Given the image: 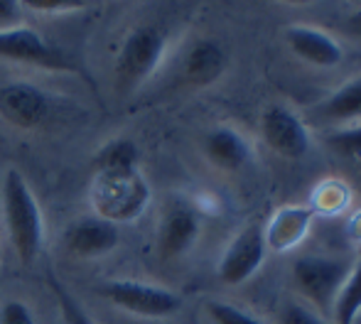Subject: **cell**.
<instances>
[{"label": "cell", "instance_id": "cell-1", "mask_svg": "<svg viewBox=\"0 0 361 324\" xmlns=\"http://www.w3.org/2000/svg\"><path fill=\"white\" fill-rule=\"evenodd\" d=\"M3 214L8 236L23 263H35L42 251L44 221L32 189L18 170H8L3 180Z\"/></svg>", "mask_w": 361, "mask_h": 324}, {"label": "cell", "instance_id": "cell-2", "mask_svg": "<svg viewBox=\"0 0 361 324\" xmlns=\"http://www.w3.org/2000/svg\"><path fill=\"white\" fill-rule=\"evenodd\" d=\"M165 47H167V37L160 27H155V25L135 27L123 39V44L118 49V57H116V67H114L116 91L121 96H128L135 89H140L157 72L162 57H165Z\"/></svg>", "mask_w": 361, "mask_h": 324}, {"label": "cell", "instance_id": "cell-3", "mask_svg": "<svg viewBox=\"0 0 361 324\" xmlns=\"http://www.w3.org/2000/svg\"><path fill=\"white\" fill-rule=\"evenodd\" d=\"M91 204L99 219L118 226L143 214L150 204V185L138 170L123 175H96L91 187Z\"/></svg>", "mask_w": 361, "mask_h": 324}, {"label": "cell", "instance_id": "cell-4", "mask_svg": "<svg viewBox=\"0 0 361 324\" xmlns=\"http://www.w3.org/2000/svg\"><path fill=\"white\" fill-rule=\"evenodd\" d=\"M349 270L352 266L342 258L302 256L293 263V280L312 305L327 310L337 302Z\"/></svg>", "mask_w": 361, "mask_h": 324}, {"label": "cell", "instance_id": "cell-5", "mask_svg": "<svg viewBox=\"0 0 361 324\" xmlns=\"http://www.w3.org/2000/svg\"><path fill=\"white\" fill-rule=\"evenodd\" d=\"M104 295L116 307L138 317H167L182 307V297L167 287L135 280H114L104 285Z\"/></svg>", "mask_w": 361, "mask_h": 324}, {"label": "cell", "instance_id": "cell-6", "mask_svg": "<svg viewBox=\"0 0 361 324\" xmlns=\"http://www.w3.org/2000/svg\"><path fill=\"white\" fill-rule=\"evenodd\" d=\"M266 251L268 246L261 224H251L246 229H241L233 236V241L226 246L221 261H219L216 266L219 280L224 285H243L263 266Z\"/></svg>", "mask_w": 361, "mask_h": 324}, {"label": "cell", "instance_id": "cell-7", "mask_svg": "<svg viewBox=\"0 0 361 324\" xmlns=\"http://www.w3.org/2000/svg\"><path fill=\"white\" fill-rule=\"evenodd\" d=\"M0 57L13 59V62L32 64V67L54 69V72L74 69L72 59L67 54H62L57 47H52L42 35L35 32L27 25L0 32Z\"/></svg>", "mask_w": 361, "mask_h": 324}, {"label": "cell", "instance_id": "cell-8", "mask_svg": "<svg viewBox=\"0 0 361 324\" xmlns=\"http://www.w3.org/2000/svg\"><path fill=\"white\" fill-rule=\"evenodd\" d=\"M261 135L281 158L300 160L310 150V135L302 118L288 106L273 104L261 116Z\"/></svg>", "mask_w": 361, "mask_h": 324}, {"label": "cell", "instance_id": "cell-9", "mask_svg": "<svg viewBox=\"0 0 361 324\" xmlns=\"http://www.w3.org/2000/svg\"><path fill=\"white\" fill-rule=\"evenodd\" d=\"M49 96L27 81H13L0 89V116L15 128H37L49 118Z\"/></svg>", "mask_w": 361, "mask_h": 324}, {"label": "cell", "instance_id": "cell-10", "mask_svg": "<svg viewBox=\"0 0 361 324\" xmlns=\"http://www.w3.org/2000/svg\"><path fill=\"white\" fill-rule=\"evenodd\" d=\"M200 239V216L185 201H172L157 226V253L165 261L185 256Z\"/></svg>", "mask_w": 361, "mask_h": 324}, {"label": "cell", "instance_id": "cell-11", "mask_svg": "<svg viewBox=\"0 0 361 324\" xmlns=\"http://www.w3.org/2000/svg\"><path fill=\"white\" fill-rule=\"evenodd\" d=\"M286 42L290 52L305 64H312L319 69H332L342 62L344 49L332 35L322 32L317 27L307 25H293L286 30Z\"/></svg>", "mask_w": 361, "mask_h": 324}, {"label": "cell", "instance_id": "cell-12", "mask_svg": "<svg viewBox=\"0 0 361 324\" xmlns=\"http://www.w3.org/2000/svg\"><path fill=\"white\" fill-rule=\"evenodd\" d=\"M64 243H67V251L76 258H99L118 246L121 234L118 226L111 221L99 216H84L69 226Z\"/></svg>", "mask_w": 361, "mask_h": 324}, {"label": "cell", "instance_id": "cell-13", "mask_svg": "<svg viewBox=\"0 0 361 324\" xmlns=\"http://www.w3.org/2000/svg\"><path fill=\"white\" fill-rule=\"evenodd\" d=\"M226 52L216 39H197L182 59L180 77L190 86H209L226 72Z\"/></svg>", "mask_w": 361, "mask_h": 324}, {"label": "cell", "instance_id": "cell-14", "mask_svg": "<svg viewBox=\"0 0 361 324\" xmlns=\"http://www.w3.org/2000/svg\"><path fill=\"white\" fill-rule=\"evenodd\" d=\"M312 219H314L312 206H300V204L283 206L281 211L273 214V219L268 221L266 229H263L266 246L278 253L295 248L307 236L310 226H312Z\"/></svg>", "mask_w": 361, "mask_h": 324}, {"label": "cell", "instance_id": "cell-15", "mask_svg": "<svg viewBox=\"0 0 361 324\" xmlns=\"http://www.w3.org/2000/svg\"><path fill=\"white\" fill-rule=\"evenodd\" d=\"M204 155L219 170L236 172L241 167H246V162L251 160V148H248L246 138L241 133L221 125V128H214L212 133H207Z\"/></svg>", "mask_w": 361, "mask_h": 324}, {"label": "cell", "instance_id": "cell-16", "mask_svg": "<svg viewBox=\"0 0 361 324\" xmlns=\"http://www.w3.org/2000/svg\"><path fill=\"white\" fill-rule=\"evenodd\" d=\"M317 116L322 120H334V123L359 120L361 118V79H352L339 86L337 91H332V94L319 104Z\"/></svg>", "mask_w": 361, "mask_h": 324}, {"label": "cell", "instance_id": "cell-17", "mask_svg": "<svg viewBox=\"0 0 361 324\" xmlns=\"http://www.w3.org/2000/svg\"><path fill=\"white\" fill-rule=\"evenodd\" d=\"M140 150L133 140L128 138H116L106 143L94 158L96 175H123V172L138 170Z\"/></svg>", "mask_w": 361, "mask_h": 324}, {"label": "cell", "instance_id": "cell-18", "mask_svg": "<svg viewBox=\"0 0 361 324\" xmlns=\"http://www.w3.org/2000/svg\"><path fill=\"white\" fill-rule=\"evenodd\" d=\"M332 310L337 324H354L361 317V251L357 256V263L349 270L347 280H344L342 292H339Z\"/></svg>", "mask_w": 361, "mask_h": 324}, {"label": "cell", "instance_id": "cell-19", "mask_svg": "<svg viewBox=\"0 0 361 324\" xmlns=\"http://www.w3.org/2000/svg\"><path fill=\"white\" fill-rule=\"evenodd\" d=\"M327 143H329V148L337 155H342V158L361 162V123L352 125V128H342V130L329 133Z\"/></svg>", "mask_w": 361, "mask_h": 324}, {"label": "cell", "instance_id": "cell-20", "mask_svg": "<svg viewBox=\"0 0 361 324\" xmlns=\"http://www.w3.org/2000/svg\"><path fill=\"white\" fill-rule=\"evenodd\" d=\"M49 285H52L54 295H57V305H59V312H62L64 324H96L89 317V312H86L84 307H81L79 302H76L74 297L69 295L67 287L59 285L57 280H49Z\"/></svg>", "mask_w": 361, "mask_h": 324}, {"label": "cell", "instance_id": "cell-21", "mask_svg": "<svg viewBox=\"0 0 361 324\" xmlns=\"http://www.w3.org/2000/svg\"><path fill=\"white\" fill-rule=\"evenodd\" d=\"M207 315L214 324H263L261 320L251 315V312L241 310L236 305H228V302H209L207 305Z\"/></svg>", "mask_w": 361, "mask_h": 324}, {"label": "cell", "instance_id": "cell-22", "mask_svg": "<svg viewBox=\"0 0 361 324\" xmlns=\"http://www.w3.org/2000/svg\"><path fill=\"white\" fill-rule=\"evenodd\" d=\"M23 8L39 15H67L76 13V10H84L86 3H79V0H25Z\"/></svg>", "mask_w": 361, "mask_h": 324}, {"label": "cell", "instance_id": "cell-23", "mask_svg": "<svg viewBox=\"0 0 361 324\" xmlns=\"http://www.w3.org/2000/svg\"><path fill=\"white\" fill-rule=\"evenodd\" d=\"M0 324H37L35 315L25 302L8 300L5 305H0Z\"/></svg>", "mask_w": 361, "mask_h": 324}, {"label": "cell", "instance_id": "cell-24", "mask_svg": "<svg viewBox=\"0 0 361 324\" xmlns=\"http://www.w3.org/2000/svg\"><path fill=\"white\" fill-rule=\"evenodd\" d=\"M281 324H327L319 315H314L312 310H307L305 305L298 302H288L281 312Z\"/></svg>", "mask_w": 361, "mask_h": 324}, {"label": "cell", "instance_id": "cell-25", "mask_svg": "<svg viewBox=\"0 0 361 324\" xmlns=\"http://www.w3.org/2000/svg\"><path fill=\"white\" fill-rule=\"evenodd\" d=\"M25 25V8L15 0H0V32Z\"/></svg>", "mask_w": 361, "mask_h": 324}, {"label": "cell", "instance_id": "cell-26", "mask_svg": "<svg viewBox=\"0 0 361 324\" xmlns=\"http://www.w3.org/2000/svg\"><path fill=\"white\" fill-rule=\"evenodd\" d=\"M344 30H347V32H352V35H357V37H361V10H357V13L349 15Z\"/></svg>", "mask_w": 361, "mask_h": 324}, {"label": "cell", "instance_id": "cell-27", "mask_svg": "<svg viewBox=\"0 0 361 324\" xmlns=\"http://www.w3.org/2000/svg\"><path fill=\"white\" fill-rule=\"evenodd\" d=\"M354 324H361V317H359V320H357V322H354Z\"/></svg>", "mask_w": 361, "mask_h": 324}]
</instances>
